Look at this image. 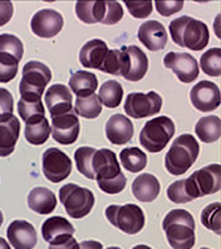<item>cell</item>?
Listing matches in <instances>:
<instances>
[{"mask_svg":"<svg viewBox=\"0 0 221 249\" xmlns=\"http://www.w3.org/2000/svg\"><path fill=\"white\" fill-rule=\"evenodd\" d=\"M109 52L107 44L100 38H93L87 41L80 51V62L87 69H101Z\"/></svg>","mask_w":221,"mask_h":249,"instance_id":"21","label":"cell"},{"mask_svg":"<svg viewBox=\"0 0 221 249\" xmlns=\"http://www.w3.org/2000/svg\"><path fill=\"white\" fill-rule=\"evenodd\" d=\"M7 239L15 249H34L37 244V232L28 221L15 220L7 228Z\"/></svg>","mask_w":221,"mask_h":249,"instance_id":"16","label":"cell"},{"mask_svg":"<svg viewBox=\"0 0 221 249\" xmlns=\"http://www.w3.org/2000/svg\"><path fill=\"white\" fill-rule=\"evenodd\" d=\"M221 204L220 203H212L207 206L202 212V224L220 235L221 233Z\"/></svg>","mask_w":221,"mask_h":249,"instance_id":"36","label":"cell"},{"mask_svg":"<svg viewBox=\"0 0 221 249\" xmlns=\"http://www.w3.org/2000/svg\"><path fill=\"white\" fill-rule=\"evenodd\" d=\"M74 111H76V114L81 115V117L87 118V120L97 118L102 111L101 101L96 94L82 97V98L77 97L76 105H74Z\"/></svg>","mask_w":221,"mask_h":249,"instance_id":"33","label":"cell"},{"mask_svg":"<svg viewBox=\"0 0 221 249\" xmlns=\"http://www.w3.org/2000/svg\"><path fill=\"white\" fill-rule=\"evenodd\" d=\"M98 93V98L101 104L109 107V109H116L120 105L123 100V88L119 82L116 80H109L102 84Z\"/></svg>","mask_w":221,"mask_h":249,"instance_id":"31","label":"cell"},{"mask_svg":"<svg viewBox=\"0 0 221 249\" xmlns=\"http://www.w3.org/2000/svg\"><path fill=\"white\" fill-rule=\"evenodd\" d=\"M78 249H103L101 243L94 241V240H87V241H82Z\"/></svg>","mask_w":221,"mask_h":249,"instance_id":"47","label":"cell"},{"mask_svg":"<svg viewBox=\"0 0 221 249\" xmlns=\"http://www.w3.org/2000/svg\"><path fill=\"white\" fill-rule=\"evenodd\" d=\"M200 249H209V248H200Z\"/></svg>","mask_w":221,"mask_h":249,"instance_id":"52","label":"cell"},{"mask_svg":"<svg viewBox=\"0 0 221 249\" xmlns=\"http://www.w3.org/2000/svg\"><path fill=\"white\" fill-rule=\"evenodd\" d=\"M80 244L73 235H61L49 243V249H78Z\"/></svg>","mask_w":221,"mask_h":249,"instance_id":"44","label":"cell"},{"mask_svg":"<svg viewBox=\"0 0 221 249\" xmlns=\"http://www.w3.org/2000/svg\"><path fill=\"white\" fill-rule=\"evenodd\" d=\"M199 143L191 134H182L173 141L171 149L166 154L164 166L171 175H183L192 167L199 157Z\"/></svg>","mask_w":221,"mask_h":249,"instance_id":"4","label":"cell"},{"mask_svg":"<svg viewBox=\"0 0 221 249\" xmlns=\"http://www.w3.org/2000/svg\"><path fill=\"white\" fill-rule=\"evenodd\" d=\"M17 111L21 120L27 122L34 115H45V109L41 100H31V98H20L17 102Z\"/></svg>","mask_w":221,"mask_h":249,"instance_id":"38","label":"cell"},{"mask_svg":"<svg viewBox=\"0 0 221 249\" xmlns=\"http://www.w3.org/2000/svg\"><path fill=\"white\" fill-rule=\"evenodd\" d=\"M0 53H8L20 62L24 53V47H23L21 40L16 37L15 35L1 34L0 35Z\"/></svg>","mask_w":221,"mask_h":249,"instance_id":"37","label":"cell"},{"mask_svg":"<svg viewBox=\"0 0 221 249\" xmlns=\"http://www.w3.org/2000/svg\"><path fill=\"white\" fill-rule=\"evenodd\" d=\"M189 97H191L193 107L203 113L213 111L220 106V89L212 81L204 80V81L197 82L191 89Z\"/></svg>","mask_w":221,"mask_h":249,"instance_id":"14","label":"cell"},{"mask_svg":"<svg viewBox=\"0 0 221 249\" xmlns=\"http://www.w3.org/2000/svg\"><path fill=\"white\" fill-rule=\"evenodd\" d=\"M170 34L173 43L191 51H202L209 43L207 25L187 15L176 18L170 23Z\"/></svg>","mask_w":221,"mask_h":249,"instance_id":"2","label":"cell"},{"mask_svg":"<svg viewBox=\"0 0 221 249\" xmlns=\"http://www.w3.org/2000/svg\"><path fill=\"white\" fill-rule=\"evenodd\" d=\"M169 244L173 249H192L195 245V220L186 210L170 211L162 223Z\"/></svg>","mask_w":221,"mask_h":249,"instance_id":"3","label":"cell"},{"mask_svg":"<svg viewBox=\"0 0 221 249\" xmlns=\"http://www.w3.org/2000/svg\"><path fill=\"white\" fill-rule=\"evenodd\" d=\"M93 173L100 190L116 195L125 190L127 179L120 170L117 155L111 150H96L93 155Z\"/></svg>","mask_w":221,"mask_h":249,"instance_id":"1","label":"cell"},{"mask_svg":"<svg viewBox=\"0 0 221 249\" xmlns=\"http://www.w3.org/2000/svg\"><path fill=\"white\" fill-rule=\"evenodd\" d=\"M133 194L139 201L150 203L158 197L160 192V183L153 174H142L135 178L133 182Z\"/></svg>","mask_w":221,"mask_h":249,"instance_id":"22","label":"cell"},{"mask_svg":"<svg viewBox=\"0 0 221 249\" xmlns=\"http://www.w3.org/2000/svg\"><path fill=\"white\" fill-rule=\"evenodd\" d=\"M167 196L172 203L176 204H184L192 201V197L189 196L187 188H186V182L183 180H176L167 188Z\"/></svg>","mask_w":221,"mask_h":249,"instance_id":"40","label":"cell"},{"mask_svg":"<svg viewBox=\"0 0 221 249\" xmlns=\"http://www.w3.org/2000/svg\"><path fill=\"white\" fill-rule=\"evenodd\" d=\"M20 135V122L14 114L0 118V157L14 153Z\"/></svg>","mask_w":221,"mask_h":249,"instance_id":"20","label":"cell"},{"mask_svg":"<svg viewBox=\"0 0 221 249\" xmlns=\"http://www.w3.org/2000/svg\"><path fill=\"white\" fill-rule=\"evenodd\" d=\"M106 12L105 1H77L76 15L86 24L101 23Z\"/></svg>","mask_w":221,"mask_h":249,"instance_id":"28","label":"cell"},{"mask_svg":"<svg viewBox=\"0 0 221 249\" xmlns=\"http://www.w3.org/2000/svg\"><path fill=\"white\" fill-rule=\"evenodd\" d=\"M123 168L130 173H140L147 166V155L138 147H127L119 154Z\"/></svg>","mask_w":221,"mask_h":249,"instance_id":"32","label":"cell"},{"mask_svg":"<svg viewBox=\"0 0 221 249\" xmlns=\"http://www.w3.org/2000/svg\"><path fill=\"white\" fill-rule=\"evenodd\" d=\"M106 137L114 144L129 143L134 137V124L123 114H114L106 124Z\"/></svg>","mask_w":221,"mask_h":249,"instance_id":"19","label":"cell"},{"mask_svg":"<svg viewBox=\"0 0 221 249\" xmlns=\"http://www.w3.org/2000/svg\"><path fill=\"white\" fill-rule=\"evenodd\" d=\"M43 173L49 182H63L72 173V160L64 151L51 147L43 154Z\"/></svg>","mask_w":221,"mask_h":249,"instance_id":"11","label":"cell"},{"mask_svg":"<svg viewBox=\"0 0 221 249\" xmlns=\"http://www.w3.org/2000/svg\"><path fill=\"white\" fill-rule=\"evenodd\" d=\"M60 201L70 217L81 219L89 215L94 207V195L85 187L68 183L60 188Z\"/></svg>","mask_w":221,"mask_h":249,"instance_id":"7","label":"cell"},{"mask_svg":"<svg viewBox=\"0 0 221 249\" xmlns=\"http://www.w3.org/2000/svg\"><path fill=\"white\" fill-rule=\"evenodd\" d=\"M163 64L167 69H171L184 84L195 81L200 73L197 60L188 53L169 52L164 56Z\"/></svg>","mask_w":221,"mask_h":249,"instance_id":"12","label":"cell"},{"mask_svg":"<svg viewBox=\"0 0 221 249\" xmlns=\"http://www.w3.org/2000/svg\"><path fill=\"white\" fill-rule=\"evenodd\" d=\"M52 80V72L45 64L29 61L23 68V78L20 81L19 91L21 98L41 100V96Z\"/></svg>","mask_w":221,"mask_h":249,"instance_id":"6","label":"cell"},{"mask_svg":"<svg viewBox=\"0 0 221 249\" xmlns=\"http://www.w3.org/2000/svg\"><path fill=\"white\" fill-rule=\"evenodd\" d=\"M0 249H11L10 244H8L7 240L3 239V237H0Z\"/></svg>","mask_w":221,"mask_h":249,"instance_id":"48","label":"cell"},{"mask_svg":"<svg viewBox=\"0 0 221 249\" xmlns=\"http://www.w3.org/2000/svg\"><path fill=\"white\" fill-rule=\"evenodd\" d=\"M14 15L12 1H0V27L5 25Z\"/></svg>","mask_w":221,"mask_h":249,"instance_id":"46","label":"cell"},{"mask_svg":"<svg viewBox=\"0 0 221 249\" xmlns=\"http://www.w3.org/2000/svg\"><path fill=\"white\" fill-rule=\"evenodd\" d=\"M51 134L53 139L61 144L74 143L80 134V121L73 111L52 117Z\"/></svg>","mask_w":221,"mask_h":249,"instance_id":"15","label":"cell"},{"mask_svg":"<svg viewBox=\"0 0 221 249\" xmlns=\"http://www.w3.org/2000/svg\"><path fill=\"white\" fill-rule=\"evenodd\" d=\"M221 49L211 48L200 57V68L203 72L211 77H220L221 74Z\"/></svg>","mask_w":221,"mask_h":249,"instance_id":"34","label":"cell"},{"mask_svg":"<svg viewBox=\"0 0 221 249\" xmlns=\"http://www.w3.org/2000/svg\"><path fill=\"white\" fill-rule=\"evenodd\" d=\"M183 5H184L183 0H156L155 1V8L164 18L182 11Z\"/></svg>","mask_w":221,"mask_h":249,"instance_id":"43","label":"cell"},{"mask_svg":"<svg viewBox=\"0 0 221 249\" xmlns=\"http://www.w3.org/2000/svg\"><path fill=\"white\" fill-rule=\"evenodd\" d=\"M41 233H43L44 240L47 243H51L53 239H56L61 235H73L74 228L65 217L61 216H53L44 221L41 227Z\"/></svg>","mask_w":221,"mask_h":249,"instance_id":"30","label":"cell"},{"mask_svg":"<svg viewBox=\"0 0 221 249\" xmlns=\"http://www.w3.org/2000/svg\"><path fill=\"white\" fill-rule=\"evenodd\" d=\"M175 134V124L171 118L162 115L146 122L140 131L139 142L149 153H159L167 146Z\"/></svg>","mask_w":221,"mask_h":249,"instance_id":"5","label":"cell"},{"mask_svg":"<svg viewBox=\"0 0 221 249\" xmlns=\"http://www.w3.org/2000/svg\"><path fill=\"white\" fill-rule=\"evenodd\" d=\"M72 101L73 98L70 89L63 84L52 85L45 93V102L48 106L51 117H57V115L73 111Z\"/></svg>","mask_w":221,"mask_h":249,"instance_id":"18","label":"cell"},{"mask_svg":"<svg viewBox=\"0 0 221 249\" xmlns=\"http://www.w3.org/2000/svg\"><path fill=\"white\" fill-rule=\"evenodd\" d=\"M70 90L77 97H87L94 94V91L98 88V80L94 73L86 72V71H78L70 76L69 80Z\"/></svg>","mask_w":221,"mask_h":249,"instance_id":"27","label":"cell"},{"mask_svg":"<svg viewBox=\"0 0 221 249\" xmlns=\"http://www.w3.org/2000/svg\"><path fill=\"white\" fill-rule=\"evenodd\" d=\"M163 105V100L156 91L150 93H130L126 97L125 113L131 118L140 120L144 117L158 114Z\"/></svg>","mask_w":221,"mask_h":249,"instance_id":"10","label":"cell"},{"mask_svg":"<svg viewBox=\"0 0 221 249\" xmlns=\"http://www.w3.org/2000/svg\"><path fill=\"white\" fill-rule=\"evenodd\" d=\"M19 61L8 53H0V82L7 84L17 74Z\"/></svg>","mask_w":221,"mask_h":249,"instance_id":"39","label":"cell"},{"mask_svg":"<svg viewBox=\"0 0 221 249\" xmlns=\"http://www.w3.org/2000/svg\"><path fill=\"white\" fill-rule=\"evenodd\" d=\"M64 27L63 15L54 10L37 11L31 20V29L36 36L41 38L54 37L60 34V31Z\"/></svg>","mask_w":221,"mask_h":249,"instance_id":"13","label":"cell"},{"mask_svg":"<svg viewBox=\"0 0 221 249\" xmlns=\"http://www.w3.org/2000/svg\"><path fill=\"white\" fill-rule=\"evenodd\" d=\"M123 49L127 52L129 58H130V67H129V72L125 76V78L129 81H139L147 73L149 58L144 54L143 51L138 48L136 45L125 47Z\"/></svg>","mask_w":221,"mask_h":249,"instance_id":"26","label":"cell"},{"mask_svg":"<svg viewBox=\"0 0 221 249\" xmlns=\"http://www.w3.org/2000/svg\"><path fill=\"white\" fill-rule=\"evenodd\" d=\"M129 67H130V58L125 49H113L107 52L100 71L107 74L125 77L129 72Z\"/></svg>","mask_w":221,"mask_h":249,"instance_id":"25","label":"cell"},{"mask_svg":"<svg viewBox=\"0 0 221 249\" xmlns=\"http://www.w3.org/2000/svg\"><path fill=\"white\" fill-rule=\"evenodd\" d=\"M221 168L220 164L213 163L209 166L197 170L195 173L184 179L186 182V188H187L189 196L192 200L197 197H203L205 195L216 194L221 188Z\"/></svg>","mask_w":221,"mask_h":249,"instance_id":"9","label":"cell"},{"mask_svg":"<svg viewBox=\"0 0 221 249\" xmlns=\"http://www.w3.org/2000/svg\"><path fill=\"white\" fill-rule=\"evenodd\" d=\"M106 4V12L103 19H102V24L113 25L119 23L120 19L123 18V8L118 1H105Z\"/></svg>","mask_w":221,"mask_h":249,"instance_id":"41","label":"cell"},{"mask_svg":"<svg viewBox=\"0 0 221 249\" xmlns=\"http://www.w3.org/2000/svg\"><path fill=\"white\" fill-rule=\"evenodd\" d=\"M25 139L28 143L40 146L48 141L51 135V126L45 115H34L25 122Z\"/></svg>","mask_w":221,"mask_h":249,"instance_id":"24","label":"cell"},{"mask_svg":"<svg viewBox=\"0 0 221 249\" xmlns=\"http://www.w3.org/2000/svg\"><path fill=\"white\" fill-rule=\"evenodd\" d=\"M57 206V197L45 187H34L28 194V207L40 215H49Z\"/></svg>","mask_w":221,"mask_h":249,"instance_id":"23","label":"cell"},{"mask_svg":"<svg viewBox=\"0 0 221 249\" xmlns=\"http://www.w3.org/2000/svg\"><path fill=\"white\" fill-rule=\"evenodd\" d=\"M133 249H153V248H150V247H147V245H136V247H134Z\"/></svg>","mask_w":221,"mask_h":249,"instance_id":"49","label":"cell"},{"mask_svg":"<svg viewBox=\"0 0 221 249\" xmlns=\"http://www.w3.org/2000/svg\"><path fill=\"white\" fill-rule=\"evenodd\" d=\"M221 121L216 115H208V117H203L197 121L196 126H195V131H196L199 139L204 142V143H213L220 139L221 135Z\"/></svg>","mask_w":221,"mask_h":249,"instance_id":"29","label":"cell"},{"mask_svg":"<svg viewBox=\"0 0 221 249\" xmlns=\"http://www.w3.org/2000/svg\"><path fill=\"white\" fill-rule=\"evenodd\" d=\"M153 1L146 0V1H125L127 10L136 19H146L149 18L153 12Z\"/></svg>","mask_w":221,"mask_h":249,"instance_id":"42","label":"cell"},{"mask_svg":"<svg viewBox=\"0 0 221 249\" xmlns=\"http://www.w3.org/2000/svg\"><path fill=\"white\" fill-rule=\"evenodd\" d=\"M96 153L94 147H80L74 153V160L77 164V170L87 179H94V173H93V155Z\"/></svg>","mask_w":221,"mask_h":249,"instance_id":"35","label":"cell"},{"mask_svg":"<svg viewBox=\"0 0 221 249\" xmlns=\"http://www.w3.org/2000/svg\"><path fill=\"white\" fill-rule=\"evenodd\" d=\"M14 111V97L10 91L0 88V118L11 115Z\"/></svg>","mask_w":221,"mask_h":249,"instance_id":"45","label":"cell"},{"mask_svg":"<svg viewBox=\"0 0 221 249\" xmlns=\"http://www.w3.org/2000/svg\"><path fill=\"white\" fill-rule=\"evenodd\" d=\"M1 224H3V213L0 211V227H1Z\"/></svg>","mask_w":221,"mask_h":249,"instance_id":"50","label":"cell"},{"mask_svg":"<svg viewBox=\"0 0 221 249\" xmlns=\"http://www.w3.org/2000/svg\"><path fill=\"white\" fill-rule=\"evenodd\" d=\"M138 38L150 51H162L169 41L164 25L156 20L144 21L138 29Z\"/></svg>","mask_w":221,"mask_h":249,"instance_id":"17","label":"cell"},{"mask_svg":"<svg viewBox=\"0 0 221 249\" xmlns=\"http://www.w3.org/2000/svg\"><path fill=\"white\" fill-rule=\"evenodd\" d=\"M106 249H120V248H118V247H109V248H106Z\"/></svg>","mask_w":221,"mask_h":249,"instance_id":"51","label":"cell"},{"mask_svg":"<svg viewBox=\"0 0 221 249\" xmlns=\"http://www.w3.org/2000/svg\"><path fill=\"white\" fill-rule=\"evenodd\" d=\"M105 215L113 227L123 231L127 235H135L144 228L146 217L142 208L136 204L114 206L106 208Z\"/></svg>","mask_w":221,"mask_h":249,"instance_id":"8","label":"cell"}]
</instances>
